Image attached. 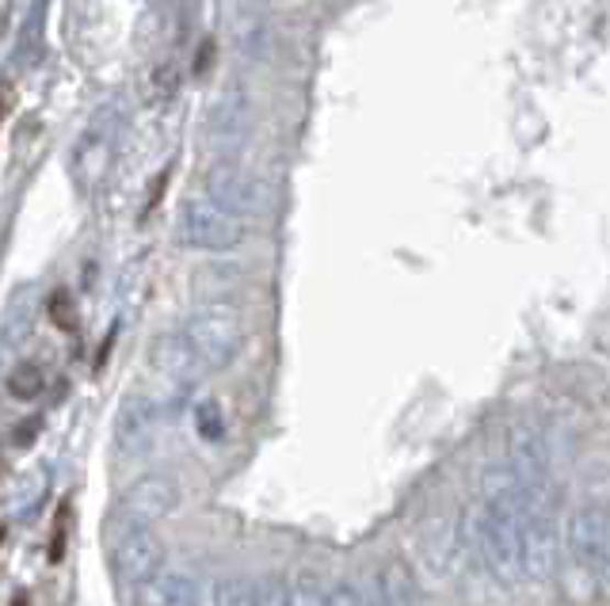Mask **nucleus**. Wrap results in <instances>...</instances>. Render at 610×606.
<instances>
[{"instance_id":"2","label":"nucleus","mask_w":610,"mask_h":606,"mask_svg":"<svg viewBox=\"0 0 610 606\" xmlns=\"http://www.w3.org/2000/svg\"><path fill=\"white\" fill-rule=\"evenodd\" d=\"M108 561L119 580L142 584L145 576L160 572V564H165V546H160V538L153 535L145 522H134V519H126V515H119L108 530Z\"/></svg>"},{"instance_id":"16","label":"nucleus","mask_w":610,"mask_h":606,"mask_svg":"<svg viewBox=\"0 0 610 606\" xmlns=\"http://www.w3.org/2000/svg\"><path fill=\"white\" fill-rule=\"evenodd\" d=\"M12 606H27V592H15L12 595Z\"/></svg>"},{"instance_id":"12","label":"nucleus","mask_w":610,"mask_h":606,"mask_svg":"<svg viewBox=\"0 0 610 606\" xmlns=\"http://www.w3.org/2000/svg\"><path fill=\"white\" fill-rule=\"evenodd\" d=\"M199 436L210 439V442L222 439V412H218L214 400H207V405L199 408Z\"/></svg>"},{"instance_id":"4","label":"nucleus","mask_w":610,"mask_h":606,"mask_svg":"<svg viewBox=\"0 0 610 606\" xmlns=\"http://www.w3.org/2000/svg\"><path fill=\"white\" fill-rule=\"evenodd\" d=\"M207 195L218 207H225L237 218H248L252 210H259V202H264L259 184L237 165V161H214V165L207 168Z\"/></svg>"},{"instance_id":"15","label":"nucleus","mask_w":610,"mask_h":606,"mask_svg":"<svg viewBox=\"0 0 610 606\" xmlns=\"http://www.w3.org/2000/svg\"><path fill=\"white\" fill-rule=\"evenodd\" d=\"M4 111H8V92L0 88V122H4Z\"/></svg>"},{"instance_id":"8","label":"nucleus","mask_w":610,"mask_h":606,"mask_svg":"<svg viewBox=\"0 0 610 606\" xmlns=\"http://www.w3.org/2000/svg\"><path fill=\"white\" fill-rule=\"evenodd\" d=\"M43 389H46V374L38 363H20L8 374V393H12L15 400H35V397H43Z\"/></svg>"},{"instance_id":"7","label":"nucleus","mask_w":610,"mask_h":606,"mask_svg":"<svg viewBox=\"0 0 610 606\" xmlns=\"http://www.w3.org/2000/svg\"><path fill=\"white\" fill-rule=\"evenodd\" d=\"M214 606H279V592L252 580H222L214 587Z\"/></svg>"},{"instance_id":"9","label":"nucleus","mask_w":610,"mask_h":606,"mask_svg":"<svg viewBox=\"0 0 610 606\" xmlns=\"http://www.w3.org/2000/svg\"><path fill=\"white\" fill-rule=\"evenodd\" d=\"M69 530H73V504L69 499H62L58 511H54V522H51V546H46V561L51 564L65 561V550H69Z\"/></svg>"},{"instance_id":"17","label":"nucleus","mask_w":610,"mask_h":606,"mask_svg":"<svg viewBox=\"0 0 610 606\" xmlns=\"http://www.w3.org/2000/svg\"><path fill=\"white\" fill-rule=\"evenodd\" d=\"M0 542H4V522H0Z\"/></svg>"},{"instance_id":"3","label":"nucleus","mask_w":610,"mask_h":606,"mask_svg":"<svg viewBox=\"0 0 610 606\" xmlns=\"http://www.w3.org/2000/svg\"><path fill=\"white\" fill-rule=\"evenodd\" d=\"M180 229H184V241L191 244V249H202V252H230L248 236L244 218L230 214L225 207H218L210 195H191V199L184 202Z\"/></svg>"},{"instance_id":"10","label":"nucleus","mask_w":610,"mask_h":606,"mask_svg":"<svg viewBox=\"0 0 610 606\" xmlns=\"http://www.w3.org/2000/svg\"><path fill=\"white\" fill-rule=\"evenodd\" d=\"M51 321L58 324L62 332H77V324H80V313H77V298H73L69 290H54L51 294Z\"/></svg>"},{"instance_id":"1","label":"nucleus","mask_w":610,"mask_h":606,"mask_svg":"<svg viewBox=\"0 0 610 606\" xmlns=\"http://www.w3.org/2000/svg\"><path fill=\"white\" fill-rule=\"evenodd\" d=\"M244 340L241 317L230 306H207L187 321L184 329V348L207 371H225L237 359Z\"/></svg>"},{"instance_id":"13","label":"nucleus","mask_w":610,"mask_h":606,"mask_svg":"<svg viewBox=\"0 0 610 606\" xmlns=\"http://www.w3.org/2000/svg\"><path fill=\"white\" fill-rule=\"evenodd\" d=\"M168 176H173V168H165V172H160V176H157V184H153V199H149V207L142 210V221L160 207V199H165V187H168Z\"/></svg>"},{"instance_id":"11","label":"nucleus","mask_w":610,"mask_h":606,"mask_svg":"<svg viewBox=\"0 0 610 606\" xmlns=\"http://www.w3.org/2000/svg\"><path fill=\"white\" fill-rule=\"evenodd\" d=\"M282 606H329V599H324V592L317 587V580L302 576L295 587H290V595H287V603Z\"/></svg>"},{"instance_id":"14","label":"nucleus","mask_w":610,"mask_h":606,"mask_svg":"<svg viewBox=\"0 0 610 606\" xmlns=\"http://www.w3.org/2000/svg\"><path fill=\"white\" fill-rule=\"evenodd\" d=\"M115 335H119V329H111L108 335H103V343H100V351H96V371H103V363H108V355H111V348H115Z\"/></svg>"},{"instance_id":"6","label":"nucleus","mask_w":610,"mask_h":606,"mask_svg":"<svg viewBox=\"0 0 610 606\" xmlns=\"http://www.w3.org/2000/svg\"><path fill=\"white\" fill-rule=\"evenodd\" d=\"M199 584L187 572H153L134 584V606H199Z\"/></svg>"},{"instance_id":"5","label":"nucleus","mask_w":610,"mask_h":606,"mask_svg":"<svg viewBox=\"0 0 610 606\" xmlns=\"http://www.w3.org/2000/svg\"><path fill=\"white\" fill-rule=\"evenodd\" d=\"M176 504H180V488H176V481H168L165 473H153V477H142L137 485L126 488L119 515H126V519L145 522V527H149V522L165 519Z\"/></svg>"}]
</instances>
